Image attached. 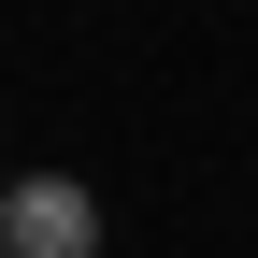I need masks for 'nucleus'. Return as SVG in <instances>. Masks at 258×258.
<instances>
[{"instance_id": "obj_1", "label": "nucleus", "mask_w": 258, "mask_h": 258, "mask_svg": "<svg viewBox=\"0 0 258 258\" xmlns=\"http://www.w3.org/2000/svg\"><path fill=\"white\" fill-rule=\"evenodd\" d=\"M0 258H101V201H86L72 172L0 186Z\"/></svg>"}]
</instances>
